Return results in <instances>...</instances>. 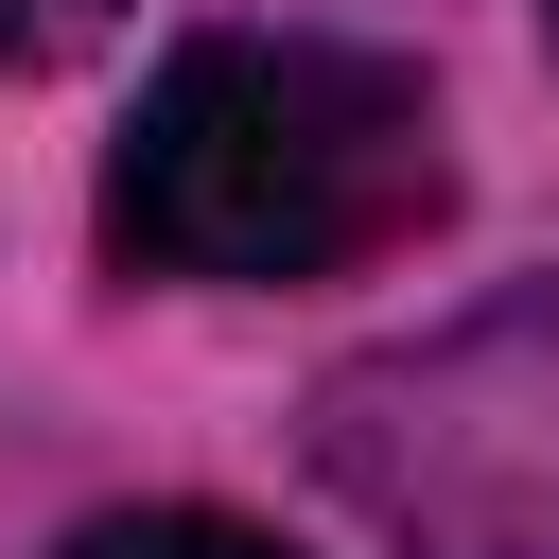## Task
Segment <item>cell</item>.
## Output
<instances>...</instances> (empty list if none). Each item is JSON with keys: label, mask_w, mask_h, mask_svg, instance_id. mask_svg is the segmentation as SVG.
<instances>
[{"label": "cell", "mask_w": 559, "mask_h": 559, "mask_svg": "<svg viewBox=\"0 0 559 559\" xmlns=\"http://www.w3.org/2000/svg\"><path fill=\"white\" fill-rule=\"evenodd\" d=\"M454 210L437 87L367 35H175L122 157H105V262L122 280H332Z\"/></svg>", "instance_id": "6da1fadb"}, {"label": "cell", "mask_w": 559, "mask_h": 559, "mask_svg": "<svg viewBox=\"0 0 559 559\" xmlns=\"http://www.w3.org/2000/svg\"><path fill=\"white\" fill-rule=\"evenodd\" d=\"M70 559H280V542L227 524V507H122V524H87Z\"/></svg>", "instance_id": "7a4b0ae2"}, {"label": "cell", "mask_w": 559, "mask_h": 559, "mask_svg": "<svg viewBox=\"0 0 559 559\" xmlns=\"http://www.w3.org/2000/svg\"><path fill=\"white\" fill-rule=\"evenodd\" d=\"M122 0H0V70H52V52H87Z\"/></svg>", "instance_id": "3957f363"}, {"label": "cell", "mask_w": 559, "mask_h": 559, "mask_svg": "<svg viewBox=\"0 0 559 559\" xmlns=\"http://www.w3.org/2000/svg\"><path fill=\"white\" fill-rule=\"evenodd\" d=\"M542 35H559V0H542Z\"/></svg>", "instance_id": "277c9868"}]
</instances>
